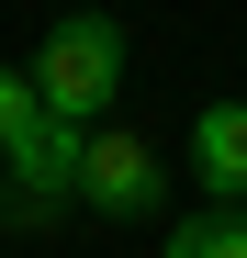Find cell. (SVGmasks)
Wrapping results in <instances>:
<instances>
[{
    "mask_svg": "<svg viewBox=\"0 0 247 258\" xmlns=\"http://www.w3.org/2000/svg\"><path fill=\"white\" fill-rule=\"evenodd\" d=\"M34 101L68 123H101L124 101V23L112 12H68L45 45H34Z\"/></svg>",
    "mask_w": 247,
    "mask_h": 258,
    "instance_id": "cell-1",
    "label": "cell"
},
{
    "mask_svg": "<svg viewBox=\"0 0 247 258\" xmlns=\"http://www.w3.org/2000/svg\"><path fill=\"white\" fill-rule=\"evenodd\" d=\"M79 146H90V123H68V112H34L12 146V191L34 202V213H56V202H79Z\"/></svg>",
    "mask_w": 247,
    "mask_h": 258,
    "instance_id": "cell-2",
    "label": "cell"
},
{
    "mask_svg": "<svg viewBox=\"0 0 247 258\" xmlns=\"http://www.w3.org/2000/svg\"><path fill=\"white\" fill-rule=\"evenodd\" d=\"M157 191H169V168H157L146 135H90L79 146V202L90 213H157Z\"/></svg>",
    "mask_w": 247,
    "mask_h": 258,
    "instance_id": "cell-3",
    "label": "cell"
},
{
    "mask_svg": "<svg viewBox=\"0 0 247 258\" xmlns=\"http://www.w3.org/2000/svg\"><path fill=\"white\" fill-rule=\"evenodd\" d=\"M191 180L214 202H247V101H202L191 112Z\"/></svg>",
    "mask_w": 247,
    "mask_h": 258,
    "instance_id": "cell-4",
    "label": "cell"
},
{
    "mask_svg": "<svg viewBox=\"0 0 247 258\" xmlns=\"http://www.w3.org/2000/svg\"><path fill=\"white\" fill-rule=\"evenodd\" d=\"M169 258H247V202H214L169 236Z\"/></svg>",
    "mask_w": 247,
    "mask_h": 258,
    "instance_id": "cell-5",
    "label": "cell"
},
{
    "mask_svg": "<svg viewBox=\"0 0 247 258\" xmlns=\"http://www.w3.org/2000/svg\"><path fill=\"white\" fill-rule=\"evenodd\" d=\"M34 112H45V101H34V68H0V146H12Z\"/></svg>",
    "mask_w": 247,
    "mask_h": 258,
    "instance_id": "cell-6",
    "label": "cell"
}]
</instances>
